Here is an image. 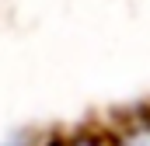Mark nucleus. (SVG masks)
<instances>
[{"label":"nucleus","mask_w":150,"mask_h":146,"mask_svg":"<svg viewBox=\"0 0 150 146\" xmlns=\"http://www.w3.org/2000/svg\"><path fill=\"white\" fill-rule=\"evenodd\" d=\"M52 146H112V139H108V129H98V132H74Z\"/></svg>","instance_id":"obj_2"},{"label":"nucleus","mask_w":150,"mask_h":146,"mask_svg":"<svg viewBox=\"0 0 150 146\" xmlns=\"http://www.w3.org/2000/svg\"><path fill=\"white\" fill-rule=\"evenodd\" d=\"M112 146H150V108L147 111H129L108 129Z\"/></svg>","instance_id":"obj_1"}]
</instances>
